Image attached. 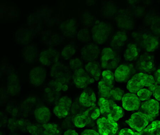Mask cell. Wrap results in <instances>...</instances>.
<instances>
[{"instance_id": "1", "label": "cell", "mask_w": 160, "mask_h": 135, "mask_svg": "<svg viewBox=\"0 0 160 135\" xmlns=\"http://www.w3.org/2000/svg\"><path fill=\"white\" fill-rule=\"evenodd\" d=\"M157 85V83L153 76L141 72L134 75L128 82L127 88L129 91L134 93L144 87L148 88L153 92Z\"/></svg>"}, {"instance_id": "2", "label": "cell", "mask_w": 160, "mask_h": 135, "mask_svg": "<svg viewBox=\"0 0 160 135\" xmlns=\"http://www.w3.org/2000/svg\"><path fill=\"white\" fill-rule=\"evenodd\" d=\"M100 113L104 117L117 121L122 117V108L112 100L101 98L99 101Z\"/></svg>"}, {"instance_id": "3", "label": "cell", "mask_w": 160, "mask_h": 135, "mask_svg": "<svg viewBox=\"0 0 160 135\" xmlns=\"http://www.w3.org/2000/svg\"><path fill=\"white\" fill-rule=\"evenodd\" d=\"M102 77L98 86L99 94L102 98L109 99L114 89V75L110 70H106L102 72Z\"/></svg>"}, {"instance_id": "4", "label": "cell", "mask_w": 160, "mask_h": 135, "mask_svg": "<svg viewBox=\"0 0 160 135\" xmlns=\"http://www.w3.org/2000/svg\"><path fill=\"white\" fill-rule=\"evenodd\" d=\"M92 31L93 40L98 45H102L109 38L111 28L106 23L97 21L93 26Z\"/></svg>"}, {"instance_id": "5", "label": "cell", "mask_w": 160, "mask_h": 135, "mask_svg": "<svg viewBox=\"0 0 160 135\" xmlns=\"http://www.w3.org/2000/svg\"><path fill=\"white\" fill-rule=\"evenodd\" d=\"M100 108L96 106L90 108L88 110L74 118L75 126L78 128H83L88 125L93 121L96 120L100 114Z\"/></svg>"}, {"instance_id": "6", "label": "cell", "mask_w": 160, "mask_h": 135, "mask_svg": "<svg viewBox=\"0 0 160 135\" xmlns=\"http://www.w3.org/2000/svg\"><path fill=\"white\" fill-rule=\"evenodd\" d=\"M102 67L107 70L115 69L118 66L119 59L112 49L109 47L103 49L102 52Z\"/></svg>"}, {"instance_id": "7", "label": "cell", "mask_w": 160, "mask_h": 135, "mask_svg": "<svg viewBox=\"0 0 160 135\" xmlns=\"http://www.w3.org/2000/svg\"><path fill=\"white\" fill-rule=\"evenodd\" d=\"M97 125L100 135H115L118 129L117 121L104 117L98 119Z\"/></svg>"}, {"instance_id": "8", "label": "cell", "mask_w": 160, "mask_h": 135, "mask_svg": "<svg viewBox=\"0 0 160 135\" xmlns=\"http://www.w3.org/2000/svg\"><path fill=\"white\" fill-rule=\"evenodd\" d=\"M75 85L79 88L84 89L93 83L95 80L88 73L86 70L80 68L74 71L73 76Z\"/></svg>"}, {"instance_id": "9", "label": "cell", "mask_w": 160, "mask_h": 135, "mask_svg": "<svg viewBox=\"0 0 160 135\" xmlns=\"http://www.w3.org/2000/svg\"><path fill=\"white\" fill-rule=\"evenodd\" d=\"M126 122L131 128L140 132L145 128L149 122L143 113L138 112L133 114L131 118L126 121Z\"/></svg>"}, {"instance_id": "10", "label": "cell", "mask_w": 160, "mask_h": 135, "mask_svg": "<svg viewBox=\"0 0 160 135\" xmlns=\"http://www.w3.org/2000/svg\"><path fill=\"white\" fill-rule=\"evenodd\" d=\"M159 110V104L158 101L151 99L143 103L141 106L140 112L146 116L149 122H151L158 116Z\"/></svg>"}, {"instance_id": "11", "label": "cell", "mask_w": 160, "mask_h": 135, "mask_svg": "<svg viewBox=\"0 0 160 135\" xmlns=\"http://www.w3.org/2000/svg\"><path fill=\"white\" fill-rule=\"evenodd\" d=\"M72 103V100L68 97H62L58 104L54 108L53 112L60 118H64L68 115Z\"/></svg>"}, {"instance_id": "12", "label": "cell", "mask_w": 160, "mask_h": 135, "mask_svg": "<svg viewBox=\"0 0 160 135\" xmlns=\"http://www.w3.org/2000/svg\"><path fill=\"white\" fill-rule=\"evenodd\" d=\"M46 78V71L43 68H33L29 75V81L33 86L38 87L45 82Z\"/></svg>"}, {"instance_id": "13", "label": "cell", "mask_w": 160, "mask_h": 135, "mask_svg": "<svg viewBox=\"0 0 160 135\" xmlns=\"http://www.w3.org/2000/svg\"><path fill=\"white\" fill-rule=\"evenodd\" d=\"M122 106L128 111L137 110L140 108V100L135 93H129L124 95L122 98Z\"/></svg>"}, {"instance_id": "14", "label": "cell", "mask_w": 160, "mask_h": 135, "mask_svg": "<svg viewBox=\"0 0 160 135\" xmlns=\"http://www.w3.org/2000/svg\"><path fill=\"white\" fill-rule=\"evenodd\" d=\"M99 53L98 47L93 43L87 44L81 50L82 58L86 62L95 60L98 56Z\"/></svg>"}, {"instance_id": "15", "label": "cell", "mask_w": 160, "mask_h": 135, "mask_svg": "<svg viewBox=\"0 0 160 135\" xmlns=\"http://www.w3.org/2000/svg\"><path fill=\"white\" fill-rule=\"evenodd\" d=\"M59 58L58 53L55 49L50 48L40 54L39 61L45 66H49L57 62Z\"/></svg>"}, {"instance_id": "16", "label": "cell", "mask_w": 160, "mask_h": 135, "mask_svg": "<svg viewBox=\"0 0 160 135\" xmlns=\"http://www.w3.org/2000/svg\"><path fill=\"white\" fill-rule=\"evenodd\" d=\"M60 28L63 35L66 37L73 38L77 33L76 20L73 18L68 20L61 23Z\"/></svg>"}, {"instance_id": "17", "label": "cell", "mask_w": 160, "mask_h": 135, "mask_svg": "<svg viewBox=\"0 0 160 135\" xmlns=\"http://www.w3.org/2000/svg\"><path fill=\"white\" fill-rule=\"evenodd\" d=\"M79 101L80 103L85 107H94L96 106V95L91 90H85L80 95Z\"/></svg>"}, {"instance_id": "18", "label": "cell", "mask_w": 160, "mask_h": 135, "mask_svg": "<svg viewBox=\"0 0 160 135\" xmlns=\"http://www.w3.org/2000/svg\"><path fill=\"white\" fill-rule=\"evenodd\" d=\"M35 116L38 122L42 124L47 123L50 121L51 112L49 109L45 107H38L35 111Z\"/></svg>"}, {"instance_id": "19", "label": "cell", "mask_w": 160, "mask_h": 135, "mask_svg": "<svg viewBox=\"0 0 160 135\" xmlns=\"http://www.w3.org/2000/svg\"><path fill=\"white\" fill-rule=\"evenodd\" d=\"M130 76L129 67L126 65H121L116 70L115 80L118 82H123L127 81Z\"/></svg>"}, {"instance_id": "20", "label": "cell", "mask_w": 160, "mask_h": 135, "mask_svg": "<svg viewBox=\"0 0 160 135\" xmlns=\"http://www.w3.org/2000/svg\"><path fill=\"white\" fill-rule=\"evenodd\" d=\"M15 37L18 42L24 44L29 43L33 37L32 30L29 28L19 30L17 32Z\"/></svg>"}, {"instance_id": "21", "label": "cell", "mask_w": 160, "mask_h": 135, "mask_svg": "<svg viewBox=\"0 0 160 135\" xmlns=\"http://www.w3.org/2000/svg\"><path fill=\"white\" fill-rule=\"evenodd\" d=\"M143 45L147 52H154L158 46V39L155 36L144 35L143 36Z\"/></svg>"}, {"instance_id": "22", "label": "cell", "mask_w": 160, "mask_h": 135, "mask_svg": "<svg viewBox=\"0 0 160 135\" xmlns=\"http://www.w3.org/2000/svg\"><path fill=\"white\" fill-rule=\"evenodd\" d=\"M86 71L96 81L99 79L101 71L98 64L94 62H90L85 66Z\"/></svg>"}, {"instance_id": "23", "label": "cell", "mask_w": 160, "mask_h": 135, "mask_svg": "<svg viewBox=\"0 0 160 135\" xmlns=\"http://www.w3.org/2000/svg\"><path fill=\"white\" fill-rule=\"evenodd\" d=\"M116 23L118 27L130 30L133 27V23L131 18L127 15H119L115 18Z\"/></svg>"}, {"instance_id": "24", "label": "cell", "mask_w": 160, "mask_h": 135, "mask_svg": "<svg viewBox=\"0 0 160 135\" xmlns=\"http://www.w3.org/2000/svg\"><path fill=\"white\" fill-rule=\"evenodd\" d=\"M127 39V35L125 32H118L113 36L110 45L113 48H120L124 45Z\"/></svg>"}, {"instance_id": "25", "label": "cell", "mask_w": 160, "mask_h": 135, "mask_svg": "<svg viewBox=\"0 0 160 135\" xmlns=\"http://www.w3.org/2000/svg\"><path fill=\"white\" fill-rule=\"evenodd\" d=\"M41 127V135H60V130L55 123L42 124V127Z\"/></svg>"}, {"instance_id": "26", "label": "cell", "mask_w": 160, "mask_h": 135, "mask_svg": "<svg viewBox=\"0 0 160 135\" xmlns=\"http://www.w3.org/2000/svg\"><path fill=\"white\" fill-rule=\"evenodd\" d=\"M139 63L141 68L146 71H148L153 67V58L151 55L144 54L140 58Z\"/></svg>"}, {"instance_id": "27", "label": "cell", "mask_w": 160, "mask_h": 135, "mask_svg": "<svg viewBox=\"0 0 160 135\" xmlns=\"http://www.w3.org/2000/svg\"><path fill=\"white\" fill-rule=\"evenodd\" d=\"M138 55L136 46L133 44H129L128 46L124 53V58L126 61H132Z\"/></svg>"}, {"instance_id": "28", "label": "cell", "mask_w": 160, "mask_h": 135, "mask_svg": "<svg viewBox=\"0 0 160 135\" xmlns=\"http://www.w3.org/2000/svg\"><path fill=\"white\" fill-rule=\"evenodd\" d=\"M37 49L34 45H30L25 48L23 52V56L26 61L32 62L37 57Z\"/></svg>"}, {"instance_id": "29", "label": "cell", "mask_w": 160, "mask_h": 135, "mask_svg": "<svg viewBox=\"0 0 160 135\" xmlns=\"http://www.w3.org/2000/svg\"><path fill=\"white\" fill-rule=\"evenodd\" d=\"M75 53L74 47L71 45H67L62 51L61 55L63 58L66 59L70 58Z\"/></svg>"}, {"instance_id": "30", "label": "cell", "mask_w": 160, "mask_h": 135, "mask_svg": "<svg viewBox=\"0 0 160 135\" xmlns=\"http://www.w3.org/2000/svg\"><path fill=\"white\" fill-rule=\"evenodd\" d=\"M78 39L82 42H88L90 40L89 32L88 29L84 28L80 30L77 33Z\"/></svg>"}, {"instance_id": "31", "label": "cell", "mask_w": 160, "mask_h": 135, "mask_svg": "<svg viewBox=\"0 0 160 135\" xmlns=\"http://www.w3.org/2000/svg\"><path fill=\"white\" fill-rule=\"evenodd\" d=\"M152 93L150 90L146 88H143L138 91L137 92V95L140 100L144 101L149 99Z\"/></svg>"}, {"instance_id": "32", "label": "cell", "mask_w": 160, "mask_h": 135, "mask_svg": "<svg viewBox=\"0 0 160 135\" xmlns=\"http://www.w3.org/2000/svg\"><path fill=\"white\" fill-rule=\"evenodd\" d=\"M124 95L123 91L119 88H117L112 90L111 98L116 100L120 101L122 99Z\"/></svg>"}, {"instance_id": "33", "label": "cell", "mask_w": 160, "mask_h": 135, "mask_svg": "<svg viewBox=\"0 0 160 135\" xmlns=\"http://www.w3.org/2000/svg\"><path fill=\"white\" fill-rule=\"evenodd\" d=\"M153 135H160V121H155L148 126Z\"/></svg>"}, {"instance_id": "34", "label": "cell", "mask_w": 160, "mask_h": 135, "mask_svg": "<svg viewBox=\"0 0 160 135\" xmlns=\"http://www.w3.org/2000/svg\"><path fill=\"white\" fill-rule=\"evenodd\" d=\"M27 129L32 135H41V128L39 126L29 124Z\"/></svg>"}, {"instance_id": "35", "label": "cell", "mask_w": 160, "mask_h": 135, "mask_svg": "<svg viewBox=\"0 0 160 135\" xmlns=\"http://www.w3.org/2000/svg\"><path fill=\"white\" fill-rule=\"evenodd\" d=\"M93 19L92 16L90 13L86 12L82 15V22L85 25H89L92 22Z\"/></svg>"}, {"instance_id": "36", "label": "cell", "mask_w": 160, "mask_h": 135, "mask_svg": "<svg viewBox=\"0 0 160 135\" xmlns=\"http://www.w3.org/2000/svg\"><path fill=\"white\" fill-rule=\"evenodd\" d=\"M18 78L16 75H12L9 77L8 79V85H9V90L11 88V90L14 87H17L18 84Z\"/></svg>"}, {"instance_id": "37", "label": "cell", "mask_w": 160, "mask_h": 135, "mask_svg": "<svg viewBox=\"0 0 160 135\" xmlns=\"http://www.w3.org/2000/svg\"><path fill=\"white\" fill-rule=\"evenodd\" d=\"M151 28L154 33L160 34V18L154 20L152 23Z\"/></svg>"}, {"instance_id": "38", "label": "cell", "mask_w": 160, "mask_h": 135, "mask_svg": "<svg viewBox=\"0 0 160 135\" xmlns=\"http://www.w3.org/2000/svg\"><path fill=\"white\" fill-rule=\"evenodd\" d=\"M70 66L72 69L77 70L81 68L82 63L81 59L78 58H76L72 59L69 62Z\"/></svg>"}, {"instance_id": "39", "label": "cell", "mask_w": 160, "mask_h": 135, "mask_svg": "<svg viewBox=\"0 0 160 135\" xmlns=\"http://www.w3.org/2000/svg\"><path fill=\"white\" fill-rule=\"evenodd\" d=\"M118 135H138V133L132 131L130 129L124 128L121 130Z\"/></svg>"}, {"instance_id": "40", "label": "cell", "mask_w": 160, "mask_h": 135, "mask_svg": "<svg viewBox=\"0 0 160 135\" xmlns=\"http://www.w3.org/2000/svg\"><path fill=\"white\" fill-rule=\"evenodd\" d=\"M152 93H153V96L156 99L160 101V85H157Z\"/></svg>"}, {"instance_id": "41", "label": "cell", "mask_w": 160, "mask_h": 135, "mask_svg": "<svg viewBox=\"0 0 160 135\" xmlns=\"http://www.w3.org/2000/svg\"><path fill=\"white\" fill-rule=\"evenodd\" d=\"M51 42L53 45H58L62 39L61 38L60 35H54L51 37Z\"/></svg>"}, {"instance_id": "42", "label": "cell", "mask_w": 160, "mask_h": 135, "mask_svg": "<svg viewBox=\"0 0 160 135\" xmlns=\"http://www.w3.org/2000/svg\"><path fill=\"white\" fill-rule=\"evenodd\" d=\"M81 135H99V134L93 130L86 129L82 132Z\"/></svg>"}, {"instance_id": "43", "label": "cell", "mask_w": 160, "mask_h": 135, "mask_svg": "<svg viewBox=\"0 0 160 135\" xmlns=\"http://www.w3.org/2000/svg\"><path fill=\"white\" fill-rule=\"evenodd\" d=\"M138 135H153L148 127L143 130L142 131L138 132Z\"/></svg>"}, {"instance_id": "44", "label": "cell", "mask_w": 160, "mask_h": 135, "mask_svg": "<svg viewBox=\"0 0 160 135\" xmlns=\"http://www.w3.org/2000/svg\"><path fill=\"white\" fill-rule=\"evenodd\" d=\"M64 135H78V134L74 130L69 129L65 132Z\"/></svg>"}, {"instance_id": "45", "label": "cell", "mask_w": 160, "mask_h": 135, "mask_svg": "<svg viewBox=\"0 0 160 135\" xmlns=\"http://www.w3.org/2000/svg\"><path fill=\"white\" fill-rule=\"evenodd\" d=\"M156 79L157 83L160 84V69L157 70L156 72Z\"/></svg>"}, {"instance_id": "46", "label": "cell", "mask_w": 160, "mask_h": 135, "mask_svg": "<svg viewBox=\"0 0 160 135\" xmlns=\"http://www.w3.org/2000/svg\"><path fill=\"white\" fill-rule=\"evenodd\" d=\"M68 86L66 85H64L62 87V89L63 90L64 92L66 91L67 90H68Z\"/></svg>"}, {"instance_id": "47", "label": "cell", "mask_w": 160, "mask_h": 135, "mask_svg": "<svg viewBox=\"0 0 160 135\" xmlns=\"http://www.w3.org/2000/svg\"><path fill=\"white\" fill-rule=\"evenodd\" d=\"M9 135H18L17 134H16V133H12V134H10Z\"/></svg>"}, {"instance_id": "48", "label": "cell", "mask_w": 160, "mask_h": 135, "mask_svg": "<svg viewBox=\"0 0 160 135\" xmlns=\"http://www.w3.org/2000/svg\"><path fill=\"white\" fill-rule=\"evenodd\" d=\"M1 135H2V133H1Z\"/></svg>"}]
</instances>
